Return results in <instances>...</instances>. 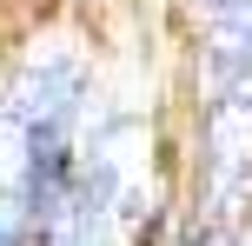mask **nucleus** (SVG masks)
<instances>
[{
	"label": "nucleus",
	"mask_w": 252,
	"mask_h": 246,
	"mask_svg": "<svg viewBox=\"0 0 252 246\" xmlns=\"http://www.w3.org/2000/svg\"><path fill=\"white\" fill-rule=\"evenodd\" d=\"M153 220V186H146V127L139 120H106L73 153L66 200L53 207V246H139Z\"/></svg>",
	"instance_id": "f257e3e1"
},
{
	"label": "nucleus",
	"mask_w": 252,
	"mask_h": 246,
	"mask_svg": "<svg viewBox=\"0 0 252 246\" xmlns=\"http://www.w3.org/2000/svg\"><path fill=\"white\" fill-rule=\"evenodd\" d=\"M206 207H213V226L239 220L252 207V87H232L213 100V120H206Z\"/></svg>",
	"instance_id": "f03ea898"
},
{
	"label": "nucleus",
	"mask_w": 252,
	"mask_h": 246,
	"mask_svg": "<svg viewBox=\"0 0 252 246\" xmlns=\"http://www.w3.org/2000/svg\"><path fill=\"white\" fill-rule=\"evenodd\" d=\"M33 193H40V180H33V133L0 106V246H20L27 220L40 213Z\"/></svg>",
	"instance_id": "7ed1b4c3"
},
{
	"label": "nucleus",
	"mask_w": 252,
	"mask_h": 246,
	"mask_svg": "<svg viewBox=\"0 0 252 246\" xmlns=\"http://www.w3.org/2000/svg\"><path fill=\"white\" fill-rule=\"evenodd\" d=\"M213 7V80L219 93L252 87V0H206Z\"/></svg>",
	"instance_id": "20e7f679"
},
{
	"label": "nucleus",
	"mask_w": 252,
	"mask_h": 246,
	"mask_svg": "<svg viewBox=\"0 0 252 246\" xmlns=\"http://www.w3.org/2000/svg\"><path fill=\"white\" fill-rule=\"evenodd\" d=\"M232 246H252V220H246V233H239V240H232Z\"/></svg>",
	"instance_id": "39448f33"
}]
</instances>
